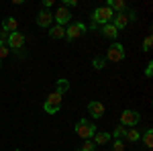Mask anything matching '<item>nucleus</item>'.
I'll return each mask as SVG.
<instances>
[{"label": "nucleus", "mask_w": 153, "mask_h": 151, "mask_svg": "<svg viewBox=\"0 0 153 151\" xmlns=\"http://www.w3.org/2000/svg\"><path fill=\"white\" fill-rule=\"evenodd\" d=\"M51 23H53V14H51V12H49L47 8H45V10H41L39 14H37V25H39V27L47 29V27H49Z\"/></svg>", "instance_id": "9d476101"}, {"label": "nucleus", "mask_w": 153, "mask_h": 151, "mask_svg": "<svg viewBox=\"0 0 153 151\" xmlns=\"http://www.w3.org/2000/svg\"><path fill=\"white\" fill-rule=\"evenodd\" d=\"M125 133H127V131H125V127H123V125H117V127H114V131H112V135H114L117 139L125 137Z\"/></svg>", "instance_id": "412c9836"}, {"label": "nucleus", "mask_w": 153, "mask_h": 151, "mask_svg": "<svg viewBox=\"0 0 153 151\" xmlns=\"http://www.w3.org/2000/svg\"><path fill=\"white\" fill-rule=\"evenodd\" d=\"M88 112L94 116V118H100V116L104 115V104H102V102L92 100V102H88Z\"/></svg>", "instance_id": "9b49d317"}, {"label": "nucleus", "mask_w": 153, "mask_h": 151, "mask_svg": "<svg viewBox=\"0 0 153 151\" xmlns=\"http://www.w3.org/2000/svg\"><path fill=\"white\" fill-rule=\"evenodd\" d=\"M151 45H153V37L147 35V37H145V41H143V51H149Z\"/></svg>", "instance_id": "5701e85b"}, {"label": "nucleus", "mask_w": 153, "mask_h": 151, "mask_svg": "<svg viewBox=\"0 0 153 151\" xmlns=\"http://www.w3.org/2000/svg\"><path fill=\"white\" fill-rule=\"evenodd\" d=\"M8 41V33H4V31H0V45H4Z\"/></svg>", "instance_id": "a878e982"}, {"label": "nucleus", "mask_w": 153, "mask_h": 151, "mask_svg": "<svg viewBox=\"0 0 153 151\" xmlns=\"http://www.w3.org/2000/svg\"><path fill=\"white\" fill-rule=\"evenodd\" d=\"M0 68H2V63H0Z\"/></svg>", "instance_id": "cd10ccee"}, {"label": "nucleus", "mask_w": 153, "mask_h": 151, "mask_svg": "<svg viewBox=\"0 0 153 151\" xmlns=\"http://www.w3.org/2000/svg\"><path fill=\"white\" fill-rule=\"evenodd\" d=\"M94 133H96V127L88 121V118L78 121V125H76V135H78V137H82V139L86 141V139H92Z\"/></svg>", "instance_id": "f03ea898"}, {"label": "nucleus", "mask_w": 153, "mask_h": 151, "mask_svg": "<svg viewBox=\"0 0 153 151\" xmlns=\"http://www.w3.org/2000/svg\"><path fill=\"white\" fill-rule=\"evenodd\" d=\"M110 10L114 12V10H118V12H125L127 10V2L125 0H108V4H106Z\"/></svg>", "instance_id": "ddd939ff"}, {"label": "nucleus", "mask_w": 153, "mask_h": 151, "mask_svg": "<svg viewBox=\"0 0 153 151\" xmlns=\"http://www.w3.org/2000/svg\"><path fill=\"white\" fill-rule=\"evenodd\" d=\"M145 76H147V78H151V76H153V61L147 63V68H145Z\"/></svg>", "instance_id": "393cba45"}, {"label": "nucleus", "mask_w": 153, "mask_h": 151, "mask_svg": "<svg viewBox=\"0 0 153 151\" xmlns=\"http://www.w3.org/2000/svg\"><path fill=\"white\" fill-rule=\"evenodd\" d=\"M139 121H141V115L137 110H123V115H120V125L123 127H135Z\"/></svg>", "instance_id": "39448f33"}, {"label": "nucleus", "mask_w": 153, "mask_h": 151, "mask_svg": "<svg viewBox=\"0 0 153 151\" xmlns=\"http://www.w3.org/2000/svg\"><path fill=\"white\" fill-rule=\"evenodd\" d=\"M6 55H8V47H6V45H0V59L6 57Z\"/></svg>", "instance_id": "bb28decb"}, {"label": "nucleus", "mask_w": 153, "mask_h": 151, "mask_svg": "<svg viewBox=\"0 0 153 151\" xmlns=\"http://www.w3.org/2000/svg\"><path fill=\"white\" fill-rule=\"evenodd\" d=\"M104 63H106L104 57H94V61H92V65H94L96 70H102V68H104Z\"/></svg>", "instance_id": "4be33fe9"}, {"label": "nucleus", "mask_w": 153, "mask_h": 151, "mask_svg": "<svg viewBox=\"0 0 153 151\" xmlns=\"http://www.w3.org/2000/svg\"><path fill=\"white\" fill-rule=\"evenodd\" d=\"M143 145H145L147 149H151V147H153V131H151V129L145 131V135H143Z\"/></svg>", "instance_id": "f3484780"}, {"label": "nucleus", "mask_w": 153, "mask_h": 151, "mask_svg": "<svg viewBox=\"0 0 153 151\" xmlns=\"http://www.w3.org/2000/svg\"><path fill=\"white\" fill-rule=\"evenodd\" d=\"M135 19H137V16H135V12H133V10H131L129 14L118 12V14H114V16H112V25H114L118 31H120V29H125V27H127L131 21H135Z\"/></svg>", "instance_id": "423d86ee"}, {"label": "nucleus", "mask_w": 153, "mask_h": 151, "mask_svg": "<svg viewBox=\"0 0 153 151\" xmlns=\"http://www.w3.org/2000/svg\"><path fill=\"white\" fill-rule=\"evenodd\" d=\"M102 35H104L106 39H117V37H118V29L112 23L102 25Z\"/></svg>", "instance_id": "f8f14e48"}, {"label": "nucleus", "mask_w": 153, "mask_h": 151, "mask_svg": "<svg viewBox=\"0 0 153 151\" xmlns=\"http://www.w3.org/2000/svg\"><path fill=\"white\" fill-rule=\"evenodd\" d=\"M125 137H127V141L135 143V141L141 139V133H139V131H135V129H131V131H127V133H125Z\"/></svg>", "instance_id": "6ab92c4d"}, {"label": "nucleus", "mask_w": 153, "mask_h": 151, "mask_svg": "<svg viewBox=\"0 0 153 151\" xmlns=\"http://www.w3.org/2000/svg\"><path fill=\"white\" fill-rule=\"evenodd\" d=\"M43 108H45V112H47V115H55V112H59V108H61V94L51 92L47 98H45Z\"/></svg>", "instance_id": "7ed1b4c3"}, {"label": "nucleus", "mask_w": 153, "mask_h": 151, "mask_svg": "<svg viewBox=\"0 0 153 151\" xmlns=\"http://www.w3.org/2000/svg\"><path fill=\"white\" fill-rule=\"evenodd\" d=\"M94 145H104L110 141V133H94Z\"/></svg>", "instance_id": "2eb2a0df"}, {"label": "nucleus", "mask_w": 153, "mask_h": 151, "mask_svg": "<svg viewBox=\"0 0 153 151\" xmlns=\"http://www.w3.org/2000/svg\"><path fill=\"white\" fill-rule=\"evenodd\" d=\"M112 151H125V145H123V141H120V139L114 141V145H112Z\"/></svg>", "instance_id": "b1692460"}, {"label": "nucleus", "mask_w": 153, "mask_h": 151, "mask_svg": "<svg viewBox=\"0 0 153 151\" xmlns=\"http://www.w3.org/2000/svg\"><path fill=\"white\" fill-rule=\"evenodd\" d=\"M16 27H19V23H16V19H12V16H10V19H6V21L2 23V31L10 35V33H14V31H16Z\"/></svg>", "instance_id": "4468645a"}, {"label": "nucleus", "mask_w": 153, "mask_h": 151, "mask_svg": "<svg viewBox=\"0 0 153 151\" xmlns=\"http://www.w3.org/2000/svg\"><path fill=\"white\" fill-rule=\"evenodd\" d=\"M16 151H19V149H16Z\"/></svg>", "instance_id": "c85d7f7f"}, {"label": "nucleus", "mask_w": 153, "mask_h": 151, "mask_svg": "<svg viewBox=\"0 0 153 151\" xmlns=\"http://www.w3.org/2000/svg\"><path fill=\"white\" fill-rule=\"evenodd\" d=\"M112 16H114V12L110 10L108 6H98L94 12H92V29L94 27H98V25H108L112 23Z\"/></svg>", "instance_id": "f257e3e1"}, {"label": "nucleus", "mask_w": 153, "mask_h": 151, "mask_svg": "<svg viewBox=\"0 0 153 151\" xmlns=\"http://www.w3.org/2000/svg\"><path fill=\"white\" fill-rule=\"evenodd\" d=\"M53 21L59 25V27H63V25H68L71 21V14L70 10L65 8V6H59L57 10H55V14H53Z\"/></svg>", "instance_id": "1a4fd4ad"}, {"label": "nucleus", "mask_w": 153, "mask_h": 151, "mask_svg": "<svg viewBox=\"0 0 153 151\" xmlns=\"http://www.w3.org/2000/svg\"><path fill=\"white\" fill-rule=\"evenodd\" d=\"M106 61H112V63H120L125 59V47L120 43H112L108 47V53H106Z\"/></svg>", "instance_id": "20e7f679"}, {"label": "nucleus", "mask_w": 153, "mask_h": 151, "mask_svg": "<svg viewBox=\"0 0 153 151\" xmlns=\"http://www.w3.org/2000/svg\"><path fill=\"white\" fill-rule=\"evenodd\" d=\"M94 147H96V145H94V141H92V139H86V141L82 143V145L78 147V151H94Z\"/></svg>", "instance_id": "aec40b11"}, {"label": "nucleus", "mask_w": 153, "mask_h": 151, "mask_svg": "<svg viewBox=\"0 0 153 151\" xmlns=\"http://www.w3.org/2000/svg\"><path fill=\"white\" fill-rule=\"evenodd\" d=\"M8 49H14V51H19V49H23L25 43H27V37L23 35V33H19V31H14V33H10L8 35Z\"/></svg>", "instance_id": "0eeeda50"}, {"label": "nucleus", "mask_w": 153, "mask_h": 151, "mask_svg": "<svg viewBox=\"0 0 153 151\" xmlns=\"http://www.w3.org/2000/svg\"><path fill=\"white\" fill-rule=\"evenodd\" d=\"M84 33H86V25H82V23H71L70 27L65 29V37H68L70 41L78 39V37H82Z\"/></svg>", "instance_id": "6e6552de"}, {"label": "nucleus", "mask_w": 153, "mask_h": 151, "mask_svg": "<svg viewBox=\"0 0 153 151\" xmlns=\"http://www.w3.org/2000/svg\"><path fill=\"white\" fill-rule=\"evenodd\" d=\"M49 35L53 37V39H63V37H65V29H63V27H59V25H55V27H51Z\"/></svg>", "instance_id": "dca6fc26"}, {"label": "nucleus", "mask_w": 153, "mask_h": 151, "mask_svg": "<svg viewBox=\"0 0 153 151\" xmlns=\"http://www.w3.org/2000/svg\"><path fill=\"white\" fill-rule=\"evenodd\" d=\"M55 86H57V90H55L57 94H63V92H68V90H70V82L63 80V78H61V80H57V84H55Z\"/></svg>", "instance_id": "a211bd4d"}]
</instances>
